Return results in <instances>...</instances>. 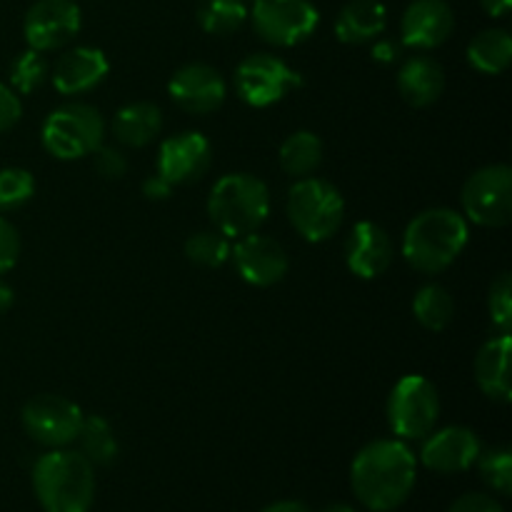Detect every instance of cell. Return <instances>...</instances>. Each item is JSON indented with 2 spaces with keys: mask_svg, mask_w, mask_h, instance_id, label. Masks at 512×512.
<instances>
[{
  "mask_svg": "<svg viewBox=\"0 0 512 512\" xmlns=\"http://www.w3.org/2000/svg\"><path fill=\"white\" fill-rule=\"evenodd\" d=\"M480 5H483L485 13L493 15V18H503V15L510 13L512 0H480Z\"/></svg>",
  "mask_w": 512,
  "mask_h": 512,
  "instance_id": "ab89813d",
  "label": "cell"
},
{
  "mask_svg": "<svg viewBox=\"0 0 512 512\" xmlns=\"http://www.w3.org/2000/svg\"><path fill=\"white\" fill-rule=\"evenodd\" d=\"M83 410L63 395H35L20 410V423L30 440L50 450L75 443L83 425Z\"/></svg>",
  "mask_w": 512,
  "mask_h": 512,
  "instance_id": "8fae6325",
  "label": "cell"
},
{
  "mask_svg": "<svg viewBox=\"0 0 512 512\" xmlns=\"http://www.w3.org/2000/svg\"><path fill=\"white\" fill-rule=\"evenodd\" d=\"M388 425L400 440H423L438 425V388L423 375H405L388 395Z\"/></svg>",
  "mask_w": 512,
  "mask_h": 512,
  "instance_id": "52a82bcc",
  "label": "cell"
},
{
  "mask_svg": "<svg viewBox=\"0 0 512 512\" xmlns=\"http://www.w3.org/2000/svg\"><path fill=\"white\" fill-rule=\"evenodd\" d=\"M398 93L413 108H430L445 90V70L430 55H413L398 70Z\"/></svg>",
  "mask_w": 512,
  "mask_h": 512,
  "instance_id": "44dd1931",
  "label": "cell"
},
{
  "mask_svg": "<svg viewBox=\"0 0 512 512\" xmlns=\"http://www.w3.org/2000/svg\"><path fill=\"white\" fill-rule=\"evenodd\" d=\"M393 240L378 223L360 220L345 238V265L360 280H375L393 265Z\"/></svg>",
  "mask_w": 512,
  "mask_h": 512,
  "instance_id": "ac0fdd59",
  "label": "cell"
},
{
  "mask_svg": "<svg viewBox=\"0 0 512 512\" xmlns=\"http://www.w3.org/2000/svg\"><path fill=\"white\" fill-rule=\"evenodd\" d=\"M288 220L308 243H325L345 220V200L333 183L323 178H300L288 190Z\"/></svg>",
  "mask_w": 512,
  "mask_h": 512,
  "instance_id": "5b68a950",
  "label": "cell"
},
{
  "mask_svg": "<svg viewBox=\"0 0 512 512\" xmlns=\"http://www.w3.org/2000/svg\"><path fill=\"white\" fill-rule=\"evenodd\" d=\"M248 20L245 0H203L198 8V23L210 35H230Z\"/></svg>",
  "mask_w": 512,
  "mask_h": 512,
  "instance_id": "83f0119b",
  "label": "cell"
},
{
  "mask_svg": "<svg viewBox=\"0 0 512 512\" xmlns=\"http://www.w3.org/2000/svg\"><path fill=\"white\" fill-rule=\"evenodd\" d=\"M470 238L468 220L453 208H430L415 215L403 233V258L423 275L448 270Z\"/></svg>",
  "mask_w": 512,
  "mask_h": 512,
  "instance_id": "7a4b0ae2",
  "label": "cell"
},
{
  "mask_svg": "<svg viewBox=\"0 0 512 512\" xmlns=\"http://www.w3.org/2000/svg\"><path fill=\"white\" fill-rule=\"evenodd\" d=\"M478 470L485 485L500 495L512 493V453L508 448H493L478 455Z\"/></svg>",
  "mask_w": 512,
  "mask_h": 512,
  "instance_id": "1f68e13d",
  "label": "cell"
},
{
  "mask_svg": "<svg viewBox=\"0 0 512 512\" xmlns=\"http://www.w3.org/2000/svg\"><path fill=\"white\" fill-rule=\"evenodd\" d=\"M465 218L483 228H505L512 220V168L485 165L465 180L460 190Z\"/></svg>",
  "mask_w": 512,
  "mask_h": 512,
  "instance_id": "ba28073f",
  "label": "cell"
},
{
  "mask_svg": "<svg viewBox=\"0 0 512 512\" xmlns=\"http://www.w3.org/2000/svg\"><path fill=\"white\" fill-rule=\"evenodd\" d=\"M50 78V63L40 50L28 48L10 63V85L15 93H35Z\"/></svg>",
  "mask_w": 512,
  "mask_h": 512,
  "instance_id": "f546056e",
  "label": "cell"
},
{
  "mask_svg": "<svg viewBox=\"0 0 512 512\" xmlns=\"http://www.w3.org/2000/svg\"><path fill=\"white\" fill-rule=\"evenodd\" d=\"M303 78L283 58L270 53H253L235 68V93L250 108H268L280 103L290 90H298Z\"/></svg>",
  "mask_w": 512,
  "mask_h": 512,
  "instance_id": "30bf717a",
  "label": "cell"
},
{
  "mask_svg": "<svg viewBox=\"0 0 512 512\" xmlns=\"http://www.w3.org/2000/svg\"><path fill=\"white\" fill-rule=\"evenodd\" d=\"M35 195V178L25 168H0V213L23 208Z\"/></svg>",
  "mask_w": 512,
  "mask_h": 512,
  "instance_id": "4dcf8cb0",
  "label": "cell"
},
{
  "mask_svg": "<svg viewBox=\"0 0 512 512\" xmlns=\"http://www.w3.org/2000/svg\"><path fill=\"white\" fill-rule=\"evenodd\" d=\"M208 215L215 230L238 240L258 233L270 215V190L258 175L230 173L210 188Z\"/></svg>",
  "mask_w": 512,
  "mask_h": 512,
  "instance_id": "277c9868",
  "label": "cell"
},
{
  "mask_svg": "<svg viewBox=\"0 0 512 512\" xmlns=\"http://www.w3.org/2000/svg\"><path fill=\"white\" fill-rule=\"evenodd\" d=\"M23 33L40 53L63 48L80 33V8L73 0H35L25 13Z\"/></svg>",
  "mask_w": 512,
  "mask_h": 512,
  "instance_id": "7c38bea8",
  "label": "cell"
},
{
  "mask_svg": "<svg viewBox=\"0 0 512 512\" xmlns=\"http://www.w3.org/2000/svg\"><path fill=\"white\" fill-rule=\"evenodd\" d=\"M323 512H358V510L350 508V505H345V503H333V505H328Z\"/></svg>",
  "mask_w": 512,
  "mask_h": 512,
  "instance_id": "7bdbcfd3",
  "label": "cell"
},
{
  "mask_svg": "<svg viewBox=\"0 0 512 512\" xmlns=\"http://www.w3.org/2000/svg\"><path fill=\"white\" fill-rule=\"evenodd\" d=\"M160 130H163V113L148 100L123 105L113 118V135L125 148H145L158 138Z\"/></svg>",
  "mask_w": 512,
  "mask_h": 512,
  "instance_id": "603a6c76",
  "label": "cell"
},
{
  "mask_svg": "<svg viewBox=\"0 0 512 512\" xmlns=\"http://www.w3.org/2000/svg\"><path fill=\"white\" fill-rule=\"evenodd\" d=\"M110 63L100 48H90V45H78L70 48L55 60L53 65V85L60 95H83L98 88L108 75Z\"/></svg>",
  "mask_w": 512,
  "mask_h": 512,
  "instance_id": "d6986e66",
  "label": "cell"
},
{
  "mask_svg": "<svg viewBox=\"0 0 512 512\" xmlns=\"http://www.w3.org/2000/svg\"><path fill=\"white\" fill-rule=\"evenodd\" d=\"M80 443V453L88 458V463L93 465H113L118 460L120 445L118 438H115L113 428L105 418L100 415H90V418H83V425H80V433L75 438Z\"/></svg>",
  "mask_w": 512,
  "mask_h": 512,
  "instance_id": "4316f807",
  "label": "cell"
},
{
  "mask_svg": "<svg viewBox=\"0 0 512 512\" xmlns=\"http://www.w3.org/2000/svg\"><path fill=\"white\" fill-rule=\"evenodd\" d=\"M235 270L253 288H273L288 275L290 260L283 245L268 235L250 233L230 248Z\"/></svg>",
  "mask_w": 512,
  "mask_h": 512,
  "instance_id": "4fadbf2b",
  "label": "cell"
},
{
  "mask_svg": "<svg viewBox=\"0 0 512 512\" xmlns=\"http://www.w3.org/2000/svg\"><path fill=\"white\" fill-rule=\"evenodd\" d=\"M413 315L425 330H430V333H443L453 323V295L438 283L423 285L413 298Z\"/></svg>",
  "mask_w": 512,
  "mask_h": 512,
  "instance_id": "484cf974",
  "label": "cell"
},
{
  "mask_svg": "<svg viewBox=\"0 0 512 512\" xmlns=\"http://www.w3.org/2000/svg\"><path fill=\"white\" fill-rule=\"evenodd\" d=\"M105 118L88 103H65L45 118L40 140L58 160H80L103 145Z\"/></svg>",
  "mask_w": 512,
  "mask_h": 512,
  "instance_id": "8992f818",
  "label": "cell"
},
{
  "mask_svg": "<svg viewBox=\"0 0 512 512\" xmlns=\"http://www.w3.org/2000/svg\"><path fill=\"white\" fill-rule=\"evenodd\" d=\"M20 115H23V103H20L18 93L10 85L0 83V133L18 125Z\"/></svg>",
  "mask_w": 512,
  "mask_h": 512,
  "instance_id": "d590c367",
  "label": "cell"
},
{
  "mask_svg": "<svg viewBox=\"0 0 512 512\" xmlns=\"http://www.w3.org/2000/svg\"><path fill=\"white\" fill-rule=\"evenodd\" d=\"M260 512H310V510L305 508L303 503H298V500H280V503L268 505V508H263Z\"/></svg>",
  "mask_w": 512,
  "mask_h": 512,
  "instance_id": "60d3db41",
  "label": "cell"
},
{
  "mask_svg": "<svg viewBox=\"0 0 512 512\" xmlns=\"http://www.w3.org/2000/svg\"><path fill=\"white\" fill-rule=\"evenodd\" d=\"M185 258L200 268H220L230 260V238L218 230H200L185 240Z\"/></svg>",
  "mask_w": 512,
  "mask_h": 512,
  "instance_id": "f1b7e54d",
  "label": "cell"
},
{
  "mask_svg": "<svg viewBox=\"0 0 512 512\" xmlns=\"http://www.w3.org/2000/svg\"><path fill=\"white\" fill-rule=\"evenodd\" d=\"M278 160L290 178H310L323 163V140L310 130H298L283 140Z\"/></svg>",
  "mask_w": 512,
  "mask_h": 512,
  "instance_id": "d4e9b609",
  "label": "cell"
},
{
  "mask_svg": "<svg viewBox=\"0 0 512 512\" xmlns=\"http://www.w3.org/2000/svg\"><path fill=\"white\" fill-rule=\"evenodd\" d=\"M213 163L210 140L198 130H183L160 143L158 175L170 185H190L203 178Z\"/></svg>",
  "mask_w": 512,
  "mask_h": 512,
  "instance_id": "5bb4252c",
  "label": "cell"
},
{
  "mask_svg": "<svg viewBox=\"0 0 512 512\" xmlns=\"http://www.w3.org/2000/svg\"><path fill=\"white\" fill-rule=\"evenodd\" d=\"M420 460L428 470L440 475L465 473L475 465L478 455L483 453L478 435L465 425H450V428L435 430L425 435Z\"/></svg>",
  "mask_w": 512,
  "mask_h": 512,
  "instance_id": "2e32d148",
  "label": "cell"
},
{
  "mask_svg": "<svg viewBox=\"0 0 512 512\" xmlns=\"http://www.w3.org/2000/svg\"><path fill=\"white\" fill-rule=\"evenodd\" d=\"M468 63L483 75H500L512 63V38L508 30L488 28L468 45Z\"/></svg>",
  "mask_w": 512,
  "mask_h": 512,
  "instance_id": "cb8c5ba5",
  "label": "cell"
},
{
  "mask_svg": "<svg viewBox=\"0 0 512 512\" xmlns=\"http://www.w3.org/2000/svg\"><path fill=\"white\" fill-rule=\"evenodd\" d=\"M418 480V460L403 440H373L350 468V485L360 503L373 512H390L410 498Z\"/></svg>",
  "mask_w": 512,
  "mask_h": 512,
  "instance_id": "6da1fadb",
  "label": "cell"
},
{
  "mask_svg": "<svg viewBox=\"0 0 512 512\" xmlns=\"http://www.w3.org/2000/svg\"><path fill=\"white\" fill-rule=\"evenodd\" d=\"M488 313L500 335H510L512 330V275L500 273L493 280L488 293Z\"/></svg>",
  "mask_w": 512,
  "mask_h": 512,
  "instance_id": "d6a6232c",
  "label": "cell"
},
{
  "mask_svg": "<svg viewBox=\"0 0 512 512\" xmlns=\"http://www.w3.org/2000/svg\"><path fill=\"white\" fill-rule=\"evenodd\" d=\"M455 30V13L445 0H413L400 18V40L415 50L443 45Z\"/></svg>",
  "mask_w": 512,
  "mask_h": 512,
  "instance_id": "e0dca14e",
  "label": "cell"
},
{
  "mask_svg": "<svg viewBox=\"0 0 512 512\" xmlns=\"http://www.w3.org/2000/svg\"><path fill=\"white\" fill-rule=\"evenodd\" d=\"M400 55V48L395 43H390V40H373V60H378V63L383 65H390L395 63Z\"/></svg>",
  "mask_w": 512,
  "mask_h": 512,
  "instance_id": "f35d334b",
  "label": "cell"
},
{
  "mask_svg": "<svg viewBox=\"0 0 512 512\" xmlns=\"http://www.w3.org/2000/svg\"><path fill=\"white\" fill-rule=\"evenodd\" d=\"M388 25V10L380 0H350L335 20V35L345 45L373 43Z\"/></svg>",
  "mask_w": 512,
  "mask_h": 512,
  "instance_id": "7402d4cb",
  "label": "cell"
},
{
  "mask_svg": "<svg viewBox=\"0 0 512 512\" xmlns=\"http://www.w3.org/2000/svg\"><path fill=\"white\" fill-rule=\"evenodd\" d=\"M20 258V233L8 218L0 215V275L15 268Z\"/></svg>",
  "mask_w": 512,
  "mask_h": 512,
  "instance_id": "e575fe53",
  "label": "cell"
},
{
  "mask_svg": "<svg viewBox=\"0 0 512 512\" xmlns=\"http://www.w3.org/2000/svg\"><path fill=\"white\" fill-rule=\"evenodd\" d=\"M33 490L45 512H88L95 500L93 465L75 450H50L35 460Z\"/></svg>",
  "mask_w": 512,
  "mask_h": 512,
  "instance_id": "3957f363",
  "label": "cell"
},
{
  "mask_svg": "<svg viewBox=\"0 0 512 512\" xmlns=\"http://www.w3.org/2000/svg\"><path fill=\"white\" fill-rule=\"evenodd\" d=\"M93 163L100 178L105 180H120L128 173V160H125V155L118 148H110V145H100L95 150Z\"/></svg>",
  "mask_w": 512,
  "mask_h": 512,
  "instance_id": "836d02e7",
  "label": "cell"
},
{
  "mask_svg": "<svg viewBox=\"0 0 512 512\" xmlns=\"http://www.w3.org/2000/svg\"><path fill=\"white\" fill-rule=\"evenodd\" d=\"M168 93L180 110L193 115H210L225 103L228 85L218 68L208 63H188L173 73Z\"/></svg>",
  "mask_w": 512,
  "mask_h": 512,
  "instance_id": "9a60e30c",
  "label": "cell"
},
{
  "mask_svg": "<svg viewBox=\"0 0 512 512\" xmlns=\"http://www.w3.org/2000/svg\"><path fill=\"white\" fill-rule=\"evenodd\" d=\"M510 335H500L490 338L483 348L475 355V380L478 388L483 390L485 398L493 403L508 405L512 398V385H510Z\"/></svg>",
  "mask_w": 512,
  "mask_h": 512,
  "instance_id": "ffe728a7",
  "label": "cell"
},
{
  "mask_svg": "<svg viewBox=\"0 0 512 512\" xmlns=\"http://www.w3.org/2000/svg\"><path fill=\"white\" fill-rule=\"evenodd\" d=\"M13 303H15L13 288H10V285L5 283V280H0V315L8 313V310L13 308Z\"/></svg>",
  "mask_w": 512,
  "mask_h": 512,
  "instance_id": "b9f144b4",
  "label": "cell"
},
{
  "mask_svg": "<svg viewBox=\"0 0 512 512\" xmlns=\"http://www.w3.org/2000/svg\"><path fill=\"white\" fill-rule=\"evenodd\" d=\"M253 3H255V0H253Z\"/></svg>",
  "mask_w": 512,
  "mask_h": 512,
  "instance_id": "ee69618b",
  "label": "cell"
},
{
  "mask_svg": "<svg viewBox=\"0 0 512 512\" xmlns=\"http://www.w3.org/2000/svg\"><path fill=\"white\" fill-rule=\"evenodd\" d=\"M448 512H505L503 505L485 493H465L450 505Z\"/></svg>",
  "mask_w": 512,
  "mask_h": 512,
  "instance_id": "8d00e7d4",
  "label": "cell"
},
{
  "mask_svg": "<svg viewBox=\"0 0 512 512\" xmlns=\"http://www.w3.org/2000/svg\"><path fill=\"white\" fill-rule=\"evenodd\" d=\"M248 18L260 40L275 48L305 43L320 25V13L310 0H255Z\"/></svg>",
  "mask_w": 512,
  "mask_h": 512,
  "instance_id": "9c48e42d",
  "label": "cell"
},
{
  "mask_svg": "<svg viewBox=\"0 0 512 512\" xmlns=\"http://www.w3.org/2000/svg\"><path fill=\"white\" fill-rule=\"evenodd\" d=\"M170 193H173V185L163 178V175H148L143 180V195L148 200H168Z\"/></svg>",
  "mask_w": 512,
  "mask_h": 512,
  "instance_id": "74e56055",
  "label": "cell"
}]
</instances>
